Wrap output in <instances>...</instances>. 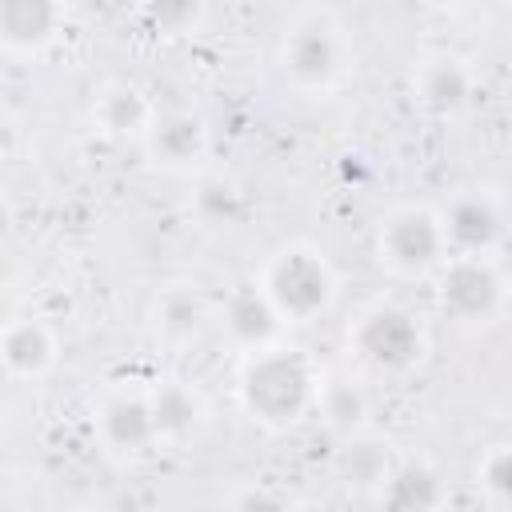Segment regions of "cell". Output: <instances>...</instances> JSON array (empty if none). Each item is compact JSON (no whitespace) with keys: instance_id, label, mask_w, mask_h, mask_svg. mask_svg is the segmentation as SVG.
<instances>
[{"instance_id":"obj_1","label":"cell","mask_w":512,"mask_h":512,"mask_svg":"<svg viewBox=\"0 0 512 512\" xmlns=\"http://www.w3.org/2000/svg\"><path fill=\"white\" fill-rule=\"evenodd\" d=\"M320 384H324V376L316 372V364L300 348L280 340V344L240 360L236 404L252 424H260L268 432H288L316 412Z\"/></svg>"},{"instance_id":"obj_2","label":"cell","mask_w":512,"mask_h":512,"mask_svg":"<svg viewBox=\"0 0 512 512\" xmlns=\"http://www.w3.org/2000/svg\"><path fill=\"white\" fill-rule=\"evenodd\" d=\"M276 68L292 92L332 96L356 68L348 24L328 8H300L276 40Z\"/></svg>"},{"instance_id":"obj_3","label":"cell","mask_w":512,"mask_h":512,"mask_svg":"<svg viewBox=\"0 0 512 512\" xmlns=\"http://www.w3.org/2000/svg\"><path fill=\"white\" fill-rule=\"evenodd\" d=\"M252 280L260 284V292L268 296V304L276 308L284 328L312 324V320L328 316L340 296V280H336L328 256L308 240H288V244L272 248Z\"/></svg>"},{"instance_id":"obj_4","label":"cell","mask_w":512,"mask_h":512,"mask_svg":"<svg viewBox=\"0 0 512 512\" xmlns=\"http://www.w3.org/2000/svg\"><path fill=\"white\" fill-rule=\"evenodd\" d=\"M348 352L376 376H408L428 356V332L404 304H368L348 324Z\"/></svg>"},{"instance_id":"obj_5","label":"cell","mask_w":512,"mask_h":512,"mask_svg":"<svg viewBox=\"0 0 512 512\" xmlns=\"http://www.w3.org/2000/svg\"><path fill=\"white\" fill-rule=\"evenodd\" d=\"M436 312L460 328L496 324L512 300V284L496 256H448L432 276Z\"/></svg>"},{"instance_id":"obj_6","label":"cell","mask_w":512,"mask_h":512,"mask_svg":"<svg viewBox=\"0 0 512 512\" xmlns=\"http://www.w3.org/2000/svg\"><path fill=\"white\" fill-rule=\"evenodd\" d=\"M376 260L404 280H424L444 268L448 236L440 224V208L432 204H400L380 216L376 224Z\"/></svg>"},{"instance_id":"obj_7","label":"cell","mask_w":512,"mask_h":512,"mask_svg":"<svg viewBox=\"0 0 512 512\" xmlns=\"http://www.w3.org/2000/svg\"><path fill=\"white\" fill-rule=\"evenodd\" d=\"M440 224L452 256H492L508 232V212L492 188H460L440 208Z\"/></svg>"},{"instance_id":"obj_8","label":"cell","mask_w":512,"mask_h":512,"mask_svg":"<svg viewBox=\"0 0 512 512\" xmlns=\"http://www.w3.org/2000/svg\"><path fill=\"white\" fill-rule=\"evenodd\" d=\"M92 428H96L100 448L116 460H140L152 448H160L148 388H112L96 404Z\"/></svg>"},{"instance_id":"obj_9","label":"cell","mask_w":512,"mask_h":512,"mask_svg":"<svg viewBox=\"0 0 512 512\" xmlns=\"http://www.w3.org/2000/svg\"><path fill=\"white\" fill-rule=\"evenodd\" d=\"M144 152L164 172H196L212 152V132L200 112L188 108H164L156 112L152 128L144 132Z\"/></svg>"},{"instance_id":"obj_10","label":"cell","mask_w":512,"mask_h":512,"mask_svg":"<svg viewBox=\"0 0 512 512\" xmlns=\"http://www.w3.org/2000/svg\"><path fill=\"white\" fill-rule=\"evenodd\" d=\"M216 324L240 356H252V352L280 344V328H284V320L276 316V308L268 304V296L260 292L256 280H244L224 296Z\"/></svg>"},{"instance_id":"obj_11","label":"cell","mask_w":512,"mask_h":512,"mask_svg":"<svg viewBox=\"0 0 512 512\" xmlns=\"http://www.w3.org/2000/svg\"><path fill=\"white\" fill-rule=\"evenodd\" d=\"M472 88H476V76H472L468 60H460L452 52L424 56L412 68V100L432 116H456L460 108H468Z\"/></svg>"},{"instance_id":"obj_12","label":"cell","mask_w":512,"mask_h":512,"mask_svg":"<svg viewBox=\"0 0 512 512\" xmlns=\"http://www.w3.org/2000/svg\"><path fill=\"white\" fill-rule=\"evenodd\" d=\"M68 20L64 4L52 0H4L0 4V48L8 56H40L56 44Z\"/></svg>"},{"instance_id":"obj_13","label":"cell","mask_w":512,"mask_h":512,"mask_svg":"<svg viewBox=\"0 0 512 512\" xmlns=\"http://www.w3.org/2000/svg\"><path fill=\"white\" fill-rule=\"evenodd\" d=\"M60 340L40 316H12L0 332V360L8 380H44L56 368Z\"/></svg>"},{"instance_id":"obj_14","label":"cell","mask_w":512,"mask_h":512,"mask_svg":"<svg viewBox=\"0 0 512 512\" xmlns=\"http://www.w3.org/2000/svg\"><path fill=\"white\" fill-rule=\"evenodd\" d=\"M148 400L160 448H188L208 424V404L188 380H160L148 388Z\"/></svg>"},{"instance_id":"obj_15","label":"cell","mask_w":512,"mask_h":512,"mask_svg":"<svg viewBox=\"0 0 512 512\" xmlns=\"http://www.w3.org/2000/svg\"><path fill=\"white\" fill-rule=\"evenodd\" d=\"M384 512H440L448 504V484L428 460H396L380 488Z\"/></svg>"},{"instance_id":"obj_16","label":"cell","mask_w":512,"mask_h":512,"mask_svg":"<svg viewBox=\"0 0 512 512\" xmlns=\"http://www.w3.org/2000/svg\"><path fill=\"white\" fill-rule=\"evenodd\" d=\"M156 104L136 88V84H108L96 104H92V120L104 136H136L144 140V132L156 120Z\"/></svg>"},{"instance_id":"obj_17","label":"cell","mask_w":512,"mask_h":512,"mask_svg":"<svg viewBox=\"0 0 512 512\" xmlns=\"http://www.w3.org/2000/svg\"><path fill=\"white\" fill-rule=\"evenodd\" d=\"M212 320L204 296L196 288H164L156 300H152V332L168 344H188L204 332V324Z\"/></svg>"},{"instance_id":"obj_18","label":"cell","mask_w":512,"mask_h":512,"mask_svg":"<svg viewBox=\"0 0 512 512\" xmlns=\"http://www.w3.org/2000/svg\"><path fill=\"white\" fill-rule=\"evenodd\" d=\"M392 468H396V460H392L388 444L384 440H372L364 432L348 436V444L336 452V472L356 492H376L380 496V488H384V480H388Z\"/></svg>"},{"instance_id":"obj_19","label":"cell","mask_w":512,"mask_h":512,"mask_svg":"<svg viewBox=\"0 0 512 512\" xmlns=\"http://www.w3.org/2000/svg\"><path fill=\"white\" fill-rule=\"evenodd\" d=\"M316 412L324 416L328 428L344 432V436H356L364 428V416H368V392L360 388V380L352 376H328L320 384V400H316Z\"/></svg>"},{"instance_id":"obj_20","label":"cell","mask_w":512,"mask_h":512,"mask_svg":"<svg viewBox=\"0 0 512 512\" xmlns=\"http://www.w3.org/2000/svg\"><path fill=\"white\" fill-rule=\"evenodd\" d=\"M476 484L496 512H512V448L508 444H492L476 460Z\"/></svg>"},{"instance_id":"obj_21","label":"cell","mask_w":512,"mask_h":512,"mask_svg":"<svg viewBox=\"0 0 512 512\" xmlns=\"http://www.w3.org/2000/svg\"><path fill=\"white\" fill-rule=\"evenodd\" d=\"M244 208V196L232 180L224 176H204L200 188H196V212L208 220V224H232Z\"/></svg>"},{"instance_id":"obj_22","label":"cell","mask_w":512,"mask_h":512,"mask_svg":"<svg viewBox=\"0 0 512 512\" xmlns=\"http://www.w3.org/2000/svg\"><path fill=\"white\" fill-rule=\"evenodd\" d=\"M224 512H300V508H296L292 496H284V492L260 484V488H240V492L228 500Z\"/></svg>"}]
</instances>
